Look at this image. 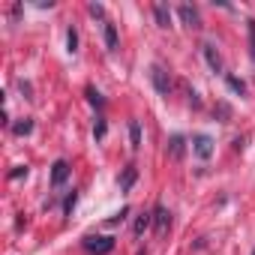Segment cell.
Returning <instances> with one entry per match:
<instances>
[{
  "mask_svg": "<svg viewBox=\"0 0 255 255\" xmlns=\"http://www.w3.org/2000/svg\"><path fill=\"white\" fill-rule=\"evenodd\" d=\"M225 84H228V87H231L237 96H246V84H243L237 75H225Z\"/></svg>",
  "mask_w": 255,
  "mask_h": 255,
  "instance_id": "4fadbf2b",
  "label": "cell"
},
{
  "mask_svg": "<svg viewBox=\"0 0 255 255\" xmlns=\"http://www.w3.org/2000/svg\"><path fill=\"white\" fill-rule=\"evenodd\" d=\"M204 48V57H207V66L213 69V72H222V60H219V54H216V48L213 45H201Z\"/></svg>",
  "mask_w": 255,
  "mask_h": 255,
  "instance_id": "9c48e42d",
  "label": "cell"
},
{
  "mask_svg": "<svg viewBox=\"0 0 255 255\" xmlns=\"http://www.w3.org/2000/svg\"><path fill=\"white\" fill-rule=\"evenodd\" d=\"M177 15H180V18H183V24H186V27H192V30L201 24L198 9H195V6H189V3H180V6H177Z\"/></svg>",
  "mask_w": 255,
  "mask_h": 255,
  "instance_id": "277c9868",
  "label": "cell"
},
{
  "mask_svg": "<svg viewBox=\"0 0 255 255\" xmlns=\"http://www.w3.org/2000/svg\"><path fill=\"white\" fill-rule=\"evenodd\" d=\"M75 201H78V195H75V189L66 195V204H63V213H72V207H75Z\"/></svg>",
  "mask_w": 255,
  "mask_h": 255,
  "instance_id": "ffe728a7",
  "label": "cell"
},
{
  "mask_svg": "<svg viewBox=\"0 0 255 255\" xmlns=\"http://www.w3.org/2000/svg\"><path fill=\"white\" fill-rule=\"evenodd\" d=\"M93 135H96V138H102V135H105V120H102V117H99V120H96V126H93Z\"/></svg>",
  "mask_w": 255,
  "mask_h": 255,
  "instance_id": "7402d4cb",
  "label": "cell"
},
{
  "mask_svg": "<svg viewBox=\"0 0 255 255\" xmlns=\"http://www.w3.org/2000/svg\"><path fill=\"white\" fill-rule=\"evenodd\" d=\"M153 225H156V234H165V231H168L171 213L165 210V204H156V207H153Z\"/></svg>",
  "mask_w": 255,
  "mask_h": 255,
  "instance_id": "3957f363",
  "label": "cell"
},
{
  "mask_svg": "<svg viewBox=\"0 0 255 255\" xmlns=\"http://www.w3.org/2000/svg\"><path fill=\"white\" fill-rule=\"evenodd\" d=\"M129 141H132V150L141 147V126H138V120H129Z\"/></svg>",
  "mask_w": 255,
  "mask_h": 255,
  "instance_id": "7c38bea8",
  "label": "cell"
},
{
  "mask_svg": "<svg viewBox=\"0 0 255 255\" xmlns=\"http://www.w3.org/2000/svg\"><path fill=\"white\" fill-rule=\"evenodd\" d=\"M66 45H69V51H72V54L78 51V33H75V27H69V30H66Z\"/></svg>",
  "mask_w": 255,
  "mask_h": 255,
  "instance_id": "2e32d148",
  "label": "cell"
},
{
  "mask_svg": "<svg viewBox=\"0 0 255 255\" xmlns=\"http://www.w3.org/2000/svg\"><path fill=\"white\" fill-rule=\"evenodd\" d=\"M66 177H69V165H66L63 159H57V162L51 165V186H63Z\"/></svg>",
  "mask_w": 255,
  "mask_h": 255,
  "instance_id": "8992f818",
  "label": "cell"
},
{
  "mask_svg": "<svg viewBox=\"0 0 255 255\" xmlns=\"http://www.w3.org/2000/svg\"><path fill=\"white\" fill-rule=\"evenodd\" d=\"M126 213H129V207H123V210H120L114 219H108V225H117V222H123V216H126Z\"/></svg>",
  "mask_w": 255,
  "mask_h": 255,
  "instance_id": "603a6c76",
  "label": "cell"
},
{
  "mask_svg": "<svg viewBox=\"0 0 255 255\" xmlns=\"http://www.w3.org/2000/svg\"><path fill=\"white\" fill-rule=\"evenodd\" d=\"M183 135H171V141H168V153H171V159H180L183 156Z\"/></svg>",
  "mask_w": 255,
  "mask_h": 255,
  "instance_id": "30bf717a",
  "label": "cell"
},
{
  "mask_svg": "<svg viewBox=\"0 0 255 255\" xmlns=\"http://www.w3.org/2000/svg\"><path fill=\"white\" fill-rule=\"evenodd\" d=\"M246 30H249V51H252V60H255V21H246Z\"/></svg>",
  "mask_w": 255,
  "mask_h": 255,
  "instance_id": "ac0fdd59",
  "label": "cell"
},
{
  "mask_svg": "<svg viewBox=\"0 0 255 255\" xmlns=\"http://www.w3.org/2000/svg\"><path fill=\"white\" fill-rule=\"evenodd\" d=\"M87 102H90V105H96V108H102V96H99L93 87H87Z\"/></svg>",
  "mask_w": 255,
  "mask_h": 255,
  "instance_id": "d6986e66",
  "label": "cell"
},
{
  "mask_svg": "<svg viewBox=\"0 0 255 255\" xmlns=\"http://www.w3.org/2000/svg\"><path fill=\"white\" fill-rule=\"evenodd\" d=\"M141 255H147V252H141Z\"/></svg>",
  "mask_w": 255,
  "mask_h": 255,
  "instance_id": "cb8c5ba5",
  "label": "cell"
},
{
  "mask_svg": "<svg viewBox=\"0 0 255 255\" xmlns=\"http://www.w3.org/2000/svg\"><path fill=\"white\" fill-rule=\"evenodd\" d=\"M87 12H90L93 18H102V21H108V18H105V9H102V3H90V6H87Z\"/></svg>",
  "mask_w": 255,
  "mask_h": 255,
  "instance_id": "e0dca14e",
  "label": "cell"
},
{
  "mask_svg": "<svg viewBox=\"0 0 255 255\" xmlns=\"http://www.w3.org/2000/svg\"><path fill=\"white\" fill-rule=\"evenodd\" d=\"M84 249L90 255H108L114 249V240L111 237H84Z\"/></svg>",
  "mask_w": 255,
  "mask_h": 255,
  "instance_id": "7a4b0ae2",
  "label": "cell"
},
{
  "mask_svg": "<svg viewBox=\"0 0 255 255\" xmlns=\"http://www.w3.org/2000/svg\"><path fill=\"white\" fill-rule=\"evenodd\" d=\"M9 177H12V180H18V177H27V165H15V168L9 171Z\"/></svg>",
  "mask_w": 255,
  "mask_h": 255,
  "instance_id": "44dd1931",
  "label": "cell"
},
{
  "mask_svg": "<svg viewBox=\"0 0 255 255\" xmlns=\"http://www.w3.org/2000/svg\"><path fill=\"white\" fill-rule=\"evenodd\" d=\"M30 129H33V120H27V117H24V120H18V123L12 126V132H15V135H27Z\"/></svg>",
  "mask_w": 255,
  "mask_h": 255,
  "instance_id": "9a60e30c",
  "label": "cell"
},
{
  "mask_svg": "<svg viewBox=\"0 0 255 255\" xmlns=\"http://www.w3.org/2000/svg\"><path fill=\"white\" fill-rule=\"evenodd\" d=\"M150 222H153V213H141V216L135 219V228H132V231H135V237H141V234L150 228Z\"/></svg>",
  "mask_w": 255,
  "mask_h": 255,
  "instance_id": "8fae6325",
  "label": "cell"
},
{
  "mask_svg": "<svg viewBox=\"0 0 255 255\" xmlns=\"http://www.w3.org/2000/svg\"><path fill=\"white\" fill-rule=\"evenodd\" d=\"M102 36H105V48L117 51V27H114V21H102Z\"/></svg>",
  "mask_w": 255,
  "mask_h": 255,
  "instance_id": "52a82bcc",
  "label": "cell"
},
{
  "mask_svg": "<svg viewBox=\"0 0 255 255\" xmlns=\"http://www.w3.org/2000/svg\"><path fill=\"white\" fill-rule=\"evenodd\" d=\"M192 144H195L192 150H195L201 159H207V156L213 153V141H210V135H195V138H192Z\"/></svg>",
  "mask_w": 255,
  "mask_h": 255,
  "instance_id": "5b68a950",
  "label": "cell"
},
{
  "mask_svg": "<svg viewBox=\"0 0 255 255\" xmlns=\"http://www.w3.org/2000/svg\"><path fill=\"white\" fill-rule=\"evenodd\" d=\"M153 15H156V24L159 27H171V9L165 3H153Z\"/></svg>",
  "mask_w": 255,
  "mask_h": 255,
  "instance_id": "ba28073f",
  "label": "cell"
},
{
  "mask_svg": "<svg viewBox=\"0 0 255 255\" xmlns=\"http://www.w3.org/2000/svg\"><path fill=\"white\" fill-rule=\"evenodd\" d=\"M252 255H255V252H252Z\"/></svg>",
  "mask_w": 255,
  "mask_h": 255,
  "instance_id": "d4e9b609",
  "label": "cell"
},
{
  "mask_svg": "<svg viewBox=\"0 0 255 255\" xmlns=\"http://www.w3.org/2000/svg\"><path fill=\"white\" fill-rule=\"evenodd\" d=\"M135 177H138V171H135V168H126V171H123V177H120V189H129V186L135 183Z\"/></svg>",
  "mask_w": 255,
  "mask_h": 255,
  "instance_id": "5bb4252c",
  "label": "cell"
},
{
  "mask_svg": "<svg viewBox=\"0 0 255 255\" xmlns=\"http://www.w3.org/2000/svg\"><path fill=\"white\" fill-rule=\"evenodd\" d=\"M150 81H153V87H156L159 96H168L171 93V78H168V72L162 66H150Z\"/></svg>",
  "mask_w": 255,
  "mask_h": 255,
  "instance_id": "6da1fadb",
  "label": "cell"
}]
</instances>
